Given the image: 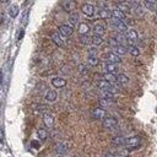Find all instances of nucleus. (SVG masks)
<instances>
[{
    "label": "nucleus",
    "instance_id": "nucleus-14",
    "mask_svg": "<svg viewBox=\"0 0 157 157\" xmlns=\"http://www.w3.org/2000/svg\"><path fill=\"white\" fill-rule=\"evenodd\" d=\"M52 85L56 88H61V87L66 86V80L64 77H53L52 78Z\"/></svg>",
    "mask_w": 157,
    "mask_h": 157
},
{
    "label": "nucleus",
    "instance_id": "nucleus-13",
    "mask_svg": "<svg viewBox=\"0 0 157 157\" xmlns=\"http://www.w3.org/2000/svg\"><path fill=\"white\" fill-rule=\"evenodd\" d=\"M50 38H52V40H53L58 47H64V40H63L61 36L59 34V32H52V33H50Z\"/></svg>",
    "mask_w": 157,
    "mask_h": 157
},
{
    "label": "nucleus",
    "instance_id": "nucleus-21",
    "mask_svg": "<svg viewBox=\"0 0 157 157\" xmlns=\"http://www.w3.org/2000/svg\"><path fill=\"white\" fill-rule=\"evenodd\" d=\"M56 97H58V93H56V91H54V90L47 91V93H45V96H44L45 101H48V102H55V101H56Z\"/></svg>",
    "mask_w": 157,
    "mask_h": 157
},
{
    "label": "nucleus",
    "instance_id": "nucleus-3",
    "mask_svg": "<svg viewBox=\"0 0 157 157\" xmlns=\"http://www.w3.org/2000/svg\"><path fill=\"white\" fill-rule=\"evenodd\" d=\"M97 86H98V88L101 91H109V92H113V93H115V91H117L115 87L112 83H109L108 81H105V80H99L97 82Z\"/></svg>",
    "mask_w": 157,
    "mask_h": 157
},
{
    "label": "nucleus",
    "instance_id": "nucleus-36",
    "mask_svg": "<svg viewBox=\"0 0 157 157\" xmlns=\"http://www.w3.org/2000/svg\"><path fill=\"white\" fill-rule=\"evenodd\" d=\"M78 72H80L81 75H85V74H87V67H86V65H83V64H80V65H78Z\"/></svg>",
    "mask_w": 157,
    "mask_h": 157
},
{
    "label": "nucleus",
    "instance_id": "nucleus-35",
    "mask_svg": "<svg viewBox=\"0 0 157 157\" xmlns=\"http://www.w3.org/2000/svg\"><path fill=\"white\" fill-rule=\"evenodd\" d=\"M28 15H29V12H28V10H26V11L23 12L22 18H21V22H22L23 25H27V21H28Z\"/></svg>",
    "mask_w": 157,
    "mask_h": 157
},
{
    "label": "nucleus",
    "instance_id": "nucleus-44",
    "mask_svg": "<svg viewBox=\"0 0 157 157\" xmlns=\"http://www.w3.org/2000/svg\"><path fill=\"white\" fill-rule=\"evenodd\" d=\"M145 1H150V2H152V4H157V0H145Z\"/></svg>",
    "mask_w": 157,
    "mask_h": 157
},
{
    "label": "nucleus",
    "instance_id": "nucleus-20",
    "mask_svg": "<svg viewBox=\"0 0 157 157\" xmlns=\"http://www.w3.org/2000/svg\"><path fill=\"white\" fill-rule=\"evenodd\" d=\"M113 52H114L115 54H118L119 56H123V55H125V54L128 53V49H126L125 45H123V44H118L117 47L113 48Z\"/></svg>",
    "mask_w": 157,
    "mask_h": 157
},
{
    "label": "nucleus",
    "instance_id": "nucleus-39",
    "mask_svg": "<svg viewBox=\"0 0 157 157\" xmlns=\"http://www.w3.org/2000/svg\"><path fill=\"white\" fill-rule=\"evenodd\" d=\"M109 44H110V45L114 48V47H117L119 43H118V40H117L114 37H112V38H109Z\"/></svg>",
    "mask_w": 157,
    "mask_h": 157
},
{
    "label": "nucleus",
    "instance_id": "nucleus-30",
    "mask_svg": "<svg viewBox=\"0 0 157 157\" xmlns=\"http://www.w3.org/2000/svg\"><path fill=\"white\" fill-rule=\"evenodd\" d=\"M118 9H119V10H121V11H123L125 15H126V13H129V12L131 11L130 6H129L128 4H125V2H120V4L118 5Z\"/></svg>",
    "mask_w": 157,
    "mask_h": 157
},
{
    "label": "nucleus",
    "instance_id": "nucleus-29",
    "mask_svg": "<svg viewBox=\"0 0 157 157\" xmlns=\"http://www.w3.org/2000/svg\"><path fill=\"white\" fill-rule=\"evenodd\" d=\"M114 38L118 40V43H119V44H123V45H124V44H125V42H126V37H125V34H124L123 32H118V33H117V36H115Z\"/></svg>",
    "mask_w": 157,
    "mask_h": 157
},
{
    "label": "nucleus",
    "instance_id": "nucleus-10",
    "mask_svg": "<svg viewBox=\"0 0 157 157\" xmlns=\"http://www.w3.org/2000/svg\"><path fill=\"white\" fill-rule=\"evenodd\" d=\"M92 31H93V33L97 34V36H103V34L105 33V26H104L102 22H98V21H97V22L93 25Z\"/></svg>",
    "mask_w": 157,
    "mask_h": 157
},
{
    "label": "nucleus",
    "instance_id": "nucleus-47",
    "mask_svg": "<svg viewBox=\"0 0 157 157\" xmlns=\"http://www.w3.org/2000/svg\"><path fill=\"white\" fill-rule=\"evenodd\" d=\"M7 1H9V0H0V2H2V4H4V2H7Z\"/></svg>",
    "mask_w": 157,
    "mask_h": 157
},
{
    "label": "nucleus",
    "instance_id": "nucleus-4",
    "mask_svg": "<svg viewBox=\"0 0 157 157\" xmlns=\"http://www.w3.org/2000/svg\"><path fill=\"white\" fill-rule=\"evenodd\" d=\"M112 25L118 29V32H123V33H125V32L128 31V26L125 25V22H124L123 20L112 17Z\"/></svg>",
    "mask_w": 157,
    "mask_h": 157
},
{
    "label": "nucleus",
    "instance_id": "nucleus-8",
    "mask_svg": "<svg viewBox=\"0 0 157 157\" xmlns=\"http://www.w3.org/2000/svg\"><path fill=\"white\" fill-rule=\"evenodd\" d=\"M81 11L83 12L85 16L87 17H93L94 16V12H96V9L92 4H83L82 7H81Z\"/></svg>",
    "mask_w": 157,
    "mask_h": 157
},
{
    "label": "nucleus",
    "instance_id": "nucleus-16",
    "mask_svg": "<svg viewBox=\"0 0 157 157\" xmlns=\"http://www.w3.org/2000/svg\"><path fill=\"white\" fill-rule=\"evenodd\" d=\"M98 16L101 18H112V10L108 7H102L98 11Z\"/></svg>",
    "mask_w": 157,
    "mask_h": 157
},
{
    "label": "nucleus",
    "instance_id": "nucleus-11",
    "mask_svg": "<svg viewBox=\"0 0 157 157\" xmlns=\"http://www.w3.org/2000/svg\"><path fill=\"white\" fill-rule=\"evenodd\" d=\"M67 150H69V144L65 142V141H60L55 145V152L58 155H64Z\"/></svg>",
    "mask_w": 157,
    "mask_h": 157
},
{
    "label": "nucleus",
    "instance_id": "nucleus-32",
    "mask_svg": "<svg viewBox=\"0 0 157 157\" xmlns=\"http://www.w3.org/2000/svg\"><path fill=\"white\" fill-rule=\"evenodd\" d=\"M37 135H38L39 140H42V141H44V140L48 137V132H47V130H44V129H38V130H37Z\"/></svg>",
    "mask_w": 157,
    "mask_h": 157
},
{
    "label": "nucleus",
    "instance_id": "nucleus-43",
    "mask_svg": "<svg viewBox=\"0 0 157 157\" xmlns=\"http://www.w3.org/2000/svg\"><path fill=\"white\" fill-rule=\"evenodd\" d=\"M103 157H114V153H110V152H108V153H105Z\"/></svg>",
    "mask_w": 157,
    "mask_h": 157
},
{
    "label": "nucleus",
    "instance_id": "nucleus-34",
    "mask_svg": "<svg viewBox=\"0 0 157 157\" xmlns=\"http://www.w3.org/2000/svg\"><path fill=\"white\" fill-rule=\"evenodd\" d=\"M87 61H88V64H90L91 66H96V65L99 64V59H98L97 55H96V56H88Z\"/></svg>",
    "mask_w": 157,
    "mask_h": 157
},
{
    "label": "nucleus",
    "instance_id": "nucleus-37",
    "mask_svg": "<svg viewBox=\"0 0 157 157\" xmlns=\"http://www.w3.org/2000/svg\"><path fill=\"white\" fill-rule=\"evenodd\" d=\"M97 54H98V52H97L96 47H92L88 49V56H96Z\"/></svg>",
    "mask_w": 157,
    "mask_h": 157
},
{
    "label": "nucleus",
    "instance_id": "nucleus-25",
    "mask_svg": "<svg viewBox=\"0 0 157 157\" xmlns=\"http://www.w3.org/2000/svg\"><path fill=\"white\" fill-rule=\"evenodd\" d=\"M78 20H80V17H78V13H77V12H71V15H70V17H69V22H70V26L75 27V26L78 23Z\"/></svg>",
    "mask_w": 157,
    "mask_h": 157
},
{
    "label": "nucleus",
    "instance_id": "nucleus-6",
    "mask_svg": "<svg viewBox=\"0 0 157 157\" xmlns=\"http://www.w3.org/2000/svg\"><path fill=\"white\" fill-rule=\"evenodd\" d=\"M102 124H103V128L105 129H114L118 125V120L113 117H104Z\"/></svg>",
    "mask_w": 157,
    "mask_h": 157
},
{
    "label": "nucleus",
    "instance_id": "nucleus-2",
    "mask_svg": "<svg viewBox=\"0 0 157 157\" xmlns=\"http://www.w3.org/2000/svg\"><path fill=\"white\" fill-rule=\"evenodd\" d=\"M125 37H126V42L130 44V45H135V43H137L139 40V34L135 29H128L125 32Z\"/></svg>",
    "mask_w": 157,
    "mask_h": 157
},
{
    "label": "nucleus",
    "instance_id": "nucleus-48",
    "mask_svg": "<svg viewBox=\"0 0 157 157\" xmlns=\"http://www.w3.org/2000/svg\"><path fill=\"white\" fill-rule=\"evenodd\" d=\"M129 1H134V0H129Z\"/></svg>",
    "mask_w": 157,
    "mask_h": 157
},
{
    "label": "nucleus",
    "instance_id": "nucleus-42",
    "mask_svg": "<svg viewBox=\"0 0 157 157\" xmlns=\"http://www.w3.org/2000/svg\"><path fill=\"white\" fill-rule=\"evenodd\" d=\"M2 141H4V132H2V129L0 126V142H2Z\"/></svg>",
    "mask_w": 157,
    "mask_h": 157
},
{
    "label": "nucleus",
    "instance_id": "nucleus-23",
    "mask_svg": "<svg viewBox=\"0 0 157 157\" xmlns=\"http://www.w3.org/2000/svg\"><path fill=\"white\" fill-rule=\"evenodd\" d=\"M7 12H9V16H10V17L15 18V17H17V15H18V12H20V9H18L17 5H10L9 9H7Z\"/></svg>",
    "mask_w": 157,
    "mask_h": 157
},
{
    "label": "nucleus",
    "instance_id": "nucleus-41",
    "mask_svg": "<svg viewBox=\"0 0 157 157\" xmlns=\"http://www.w3.org/2000/svg\"><path fill=\"white\" fill-rule=\"evenodd\" d=\"M23 36H25V31L21 29V31H20V34H18V37H17V40H21V39L23 38Z\"/></svg>",
    "mask_w": 157,
    "mask_h": 157
},
{
    "label": "nucleus",
    "instance_id": "nucleus-19",
    "mask_svg": "<svg viewBox=\"0 0 157 157\" xmlns=\"http://www.w3.org/2000/svg\"><path fill=\"white\" fill-rule=\"evenodd\" d=\"M112 17H114V18H119V20H125L126 18V15L121 11V10H119L118 7H115V9H113L112 10Z\"/></svg>",
    "mask_w": 157,
    "mask_h": 157
},
{
    "label": "nucleus",
    "instance_id": "nucleus-46",
    "mask_svg": "<svg viewBox=\"0 0 157 157\" xmlns=\"http://www.w3.org/2000/svg\"><path fill=\"white\" fill-rule=\"evenodd\" d=\"M153 11H155V13H156V15H157V5H156V6H155V10H153Z\"/></svg>",
    "mask_w": 157,
    "mask_h": 157
},
{
    "label": "nucleus",
    "instance_id": "nucleus-18",
    "mask_svg": "<svg viewBox=\"0 0 157 157\" xmlns=\"http://www.w3.org/2000/svg\"><path fill=\"white\" fill-rule=\"evenodd\" d=\"M103 69H104L105 72H110V74H115L118 71L117 64H113V63H105L103 65Z\"/></svg>",
    "mask_w": 157,
    "mask_h": 157
},
{
    "label": "nucleus",
    "instance_id": "nucleus-31",
    "mask_svg": "<svg viewBox=\"0 0 157 157\" xmlns=\"http://www.w3.org/2000/svg\"><path fill=\"white\" fill-rule=\"evenodd\" d=\"M112 142H113V145L121 146V145H124V142H125V137H123V136H115V137L112 140Z\"/></svg>",
    "mask_w": 157,
    "mask_h": 157
},
{
    "label": "nucleus",
    "instance_id": "nucleus-28",
    "mask_svg": "<svg viewBox=\"0 0 157 157\" xmlns=\"http://www.w3.org/2000/svg\"><path fill=\"white\" fill-rule=\"evenodd\" d=\"M103 38H102V36H97V34H94L93 37H92V44L94 45V47H98V45H102L103 44Z\"/></svg>",
    "mask_w": 157,
    "mask_h": 157
},
{
    "label": "nucleus",
    "instance_id": "nucleus-27",
    "mask_svg": "<svg viewBox=\"0 0 157 157\" xmlns=\"http://www.w3.org/2000/svg\"><path fill=\"white\" fill-rule=\"evenodd\" d=\"M114 93L109 92V91H101V98L108 99V101H114Z\"/></svg>",
    "mask_w": 157,
    "mask_h": 157
},
{
    "label": "nucleus",
    "instance_id": "nucleus-7",
    "mask_svg": "<svg viewBox=\"0 0 157 157\" xmlns=\"http://www.w3.org/2000/svg\"><path fill=\"white\" fill-rule=\"evenodd\" d=\"M104 59H105L107 63H113V64H119V63H121V58H120L118 54H115L114 52L105 53Z\"/></svg>",
    "mask_w": 157,
    "mask_h": 157
},
{
    "label": "nucleus",
    "instance_id": "nucleus-33",
    "mask_svg": "<svg viewBox=\"0 0 157 157\" xmlns=\"http://www.w3.org/2000/svg\"><path fill=\"white\" fill-rule=\"evenodd\" d=\"M129 53H130L132 56H139V55H140V49H139L136 45H130V47H129Z\"/></svg>",
    "mask_w": 157,
    "mask_h": 157
},
{
    "label": "nucleus",
    "instance_id": "nucleus-26",
    "mask_svg": "<svg viewBox=\"0 0 157 157\" xmlns=\"http://www.w3.org/2000/svg\"><path fill=\"white\" fill-rule=\"evenodd\" d=\"M78 40H80V43L83 44V45H90V44H92V37H90L88 34H82V36H80Z\"/></svg>",
    "mask_w": 157,
    "mask_h": 157
},
{
    "label": "nucleus",
    "instance_id": "nucleus-12",
    "mask_svg": "<svg viewBox=\"0 0 157 157\" xmlns=\"http://www.w3.org/2000/svg\"><path fill=\"white\" fill-rule=\"evenodd\" d=\"M92 117L94 119H97V120H101V119H103L105 117V110L102 107H97V108H94L92 110Z\"/></svg>",
    "mask_w": 157,
    "mask_h": 157
},
{
    "label": "nucleus",
    "instance_id": "nucleus-5",
    "mask_svg": "<svg viewBox=\"0 0 157 157\" xmlns=\"http://www.w3.org/2000/svg\"><path fill=\"white\" fill-rule=\"evenodd\" d=\"M74 33V27L70 25H61L59 26V34L61 37H70Z\"/></svg>",
    "mask_w": 157,
    "mask_h": 157
},
{
    "label": "nucleus",
    "instance_id": "nucleus-9",
    "mask_svg": "<svg viewBox=\"0 0 157 157\" xmlns=\"http://www.w3.org/2000/svg\"><path fill=\"white\" fill-rule=\"evenodd\" d=\"M61 7L66 11V12H71L76 9V1L75 0H64L61 2Z\"/></svg>",
    "mask_w": 157,
    "mask_h": 157
},
{
    "label": "nucleus",
    "instance_id": "nucleus-45",
    "mask_svg": "<svg viewBox=\"0 0 157 157\" xmlns=\"http://www.w3.org/2000/svg\"><path fill=\"white\" fill-rule=\"evenodd\" d=\"M1 21H2V12L0 11V22H1Z\"/></svg>",
    "mask_w": 157,
    "mask_h": 157
},
{
    "label": "nucleus",
    "instance_id": "nucleus-22",
    "mask_svg": "<svg viewBox=\"0 0 157 157\" xmlns=\"http://www.w3.org/2000/svg\"><path fill=\"white\" fill-rule=\"evenodd\" d=\"M117 81H118V83H119L120 86H123V87H125V86L129 85V77H128L125 74H119L118 77H117Z\"/></svg>",
    "mask_w": 157,
    "mask_h": 157
},
{
    "label": "nucleus",
    "instance_id": "nucleus-1",
    "mask_svg": "<svg viewBox=\"0 0 157 157\" xmlns=\"http://www.w3.org/2000/svg\"><path fill=\"white\" fill-rule=\"evenodd\" d=\"M124 145L126 146V150H136L141 145V137L140 136H130L125 139Z\"/></svg>",
    "mask_w": 157,
    "mask_h": 157
},
{
    "label": "nucleus",
    "instance_id": "nucleus-15",
    "mask_svg": "<svg viewBox=\"0 0 157 157\" xmlns=\"http://www.w3.org/2000/svg\"><path fill=\"white\" fill-rule=\"evenodd\" d=\"M43 123L47 128H53L54 125V117L49 113H44L43 114Z\"/></svg>",
    "mask_w": 157,
    "mask_h": 157
},
{
    "label": "nucleus",
    "instance_id": "nucleus-17",
    "mask_svg": "<svg viewBox=\"0 0 157 157\" xmlns=\"http://www.w3.org/2000/svg\"><path fill=\"white\" fill-rule=\"evenodd\" d=\"M90 31H91V27H90L88 23H86V22L78 23V33H80V36H82V34H88Z\"/></svg>",
    "mask_w": 157,
    "mask_h": 157
},
{
    "label": "nucleus",
    "instance_id": "nucleus-40",
    "mask_svg": "<svg viewBox=\"0 0 157 157\" xmlns=\"http://www.w3.org/2000/svg\"><path fill=\"white\" fill-rule=\"evenodd\" d=\"M31 146H32L33 148H39V147H40V144H39V141L32 140V142H31Z\"/></svg>",
    "mask_w": 157,
    "mask_h": 157
},
{
    "label": "nucleus",
    "instance_id": "nucleus-38",
    "mask_svg": "<svg viewBox=\"0 0 157 157\" xmlns=\"http://www.w3.org/2000/svg\"><path fill=\"white\" fill-rule=\"evenodd\" d=\"M144 5H145V7H147L148 10H155V4H152V2H150V1H145L144 0Z\"/></svg>",
    "mask_w": 157,
    "mask_h": 157
},
{
    "label": "nucleus",
    "instance_id": "nucleus-24",
    "mask_svg": "<svg viewBox=\"0 0 157 157\" xmlns=\"http://www.w3.org/2000/svg\"><path fill=\"white\" fill-rule=\"evenodd\" d=\"M103 80L108 81V82L112 83V85H114V83L118 82V81H117V76H115V74H110V72H104V75H103Z\"/></svg>",
    "mask_w": 157,
    "mask_h": 157
}]
</instances>
